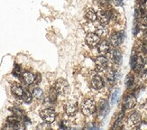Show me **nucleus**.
<instances>
[{
    "mask_svg": "<svg viewBox=\"0 0 147 130\" xmlns=\"http://www.w3.org/2000/svg\"><path fill=\"white\" fill-rule=\"evenodd\" d=\"M54 89L57 90V92L61 95H67L69 93V85L67 81L63 79H59L55 82Z\"/></svg>",
    "mask_w": 147,
    "mask_h": 130,
    "instance_id": "nucleus-1",
    "label": "nucleus"
},
{
    "mask_svg": "<svg viewBox=\"0 0 147 130\" xmlns=\"http://www.w3.org/2000/svg\"><path fill=\"white\" fill-rule=\"evenodd\" d=\"M96 110V103L93 100L88 99L82 104V112L86 116L92 115Z\"/></svg>",
    "mask_w": 147,
    "mask_h": 130,
    "instance_id": "nucleus-2",
    "label": "nucleus"
},
{
    "mask_svg": "<svg viewBox=\"0 0 147 130\" xmlns=\"http://www.w3.org/2000/svg\"><path fill=\"white\" fill-rule=\"evenodd\" d=\"M40 116L44 122L49 123L50 124V123H53L55 120L56 115H55V112L53 109L46 108V109L42 110V111L40 112Z\"/></svg>",
    "mask_w": 147,
    "mask_h": 130,
    "instance_id": "nucleus-3",
    "label": "nucleus"
},
{
    "mask_svg": "<svg viewBox=\"0 0 147 130\" xmlns=\"http://www.w3.org/2000/svg\"><path fill=\"white\" fill-rule=\"evenodd\" d=\"M125 39V34L123 32H117L113 34L110 37V43L115 47H117L124 42Z\"/></svg>",
    "mask_w": 147,
    "mask_h": 130,
    "instance_id": "nucleus-4",
    "label": "nucleus"
},
{
    "mask_svg": "<svg viewBox=\"0 0 147 130\" xmlns=\"http://www.w3.org/2000/svg\"><path fill=\"white\" fill-rule=\"evenodd\" d=\"M97 18L98 19L100 24H103V25L107 24L111 20L110 11H105V10L98 11L97 14Z\"/></svg>",
    "mask_w": 147,
    "mask_h": 130,
    "instance_id": "nucleus-5",
    "label": "nucleus"
},
{
    "mask_svg": "<svg viewBox=\"0 0 147 130\" xmlns=\"http://www.w3.org/2000/svg\"><path fill=\"white\" fill-rule=\"evenodd\" d=\"M99 41H100L99 35H97V34H94V32H89V34H88V35L86 37V43H87V44L88 45V46L91 47V48L98 45Z\"/></svg>",
    "mask_w": 147,
    "mask_h": 130,
    "instance_id": "nucleus-6",
    "label": "nucleus"
},
{
    "mask_svg": "<svg viewBox=\"0 0 147 130\" xmlns=\"http://www.w3.org/2000/svg\"><path fill=\"white\" fill-rule=\"evenodd\" d=\"M98 110V115L101 118H105L108 114V112H109V104L105 100H100Z\"/></svg>",
    "mask_w": 147,
    "mask_h": 130,
    "instance_id": "nucleus-7",
    "label": "nucleus"
},
{
    "mask_svg": "<svg viewBox=\"0 0 147 130\" xmlns=\"http://www.w3.org/2000/svg\"><path fill=\"white\" fill-rule=\"evenodd\" d=\"M65 112L68 116H73L78 112V105L75 101H69L65 105Z\"/></svg>",
    "mask_w": 147,
    "mask_h": 130,
    "instance_id": "nucleus-8",
    "label": "nucleus"
},
{
    "mask_svg": "<svg viewBox=\"0 0 147 130\" xmlns=\"http://www.w3.org/2000/svg\"><path fill=\"white\" fill-rule=\"evenodd\" d=\"M136 98L134 95H129L125 98L123 101V107L125 109H131L136 106Z\"/></svg>",
    "mask_w": 147,
    "mask_h": 130,
    "instance_id": "nucleus-9",
    "label": "nucleus"
},
{
    "mask_svg": "<svg viewBox=\"0 0 147 130\" xmlns=\"http://www.w3.org/2000/svg\"><path fill=\"white\" fill-rule=\"evenodd\" d=\"M91 84H92V87L97 90H99L104 87V81L102 80V78L98 75H96L92 78Z\"/></svg>",
    "mask_w": 147,
    "mask_h": 130,
    "instance_id": "nucleus-10",
    "label": "nucleus"
},
{
    "mask_svg": "<svg viewBox=\"0 0 147 130\" xmlns=\"http://www.w3.org/2000/svg\"><path fill=\"white\" fill-rule=\"evenodd\" d=\"M95 64L96 67L98 70H104L107 65V58H105L104 56H99L98 57L95 61Z\"/></svg>",
    "mask_w": 147,
    "mask_h": 130,
    "instance_id": "nucleus-11",
    "label": "nucleus"
},
{
    "mask_svg": "<svg viewBox=\"0 0 147 130\" xmlns=\"http://www.w3.org/2000/svg\"><path fill=\"white\" fill-rule=\"evenodd\" d=\"M98 53L102 55L107 54L110 50V44L107 41H102L99 43V44L98 45Z\"/></svg>",
    "mask_w": 147,
    "mask_h": 130,
    "instance_id": "nucleus-12",
    "label": "nucleus"
},
{
    "mask_svg": "<svg viewBox=\"0 0 147 130\" xmlns=\"http://www.w3.org/2000/svg\"><path fill=\"white\" fill-rule=\"evenodd\" d=\"M141 123V115L138 112H134L129 116V124L132 126H138Z\"/></svg>",
    "mask_w": 147,
    "mask_h": 130,
    "instance_id": "nucleus-13",
    "label": "nucleus"
},
{
    "mask_svg": "<svg viewBox=\"0 0 147 130\" xmlns=\"http://www.w3.org/2000/svg\"><path fill=\"white\" fill-rule=\"evenodd\" d=\"M11 91H12V93L14 94L15 96L19 97V98L22 97L24 92L23 88L20 85H19V84H16V83L13 84V85L11 86Z\"/></svg>",
    "mask_w": 147,
    "mask_h": 130,
    "instance_id": "nucleus-14",
    "label": "nucleus"
},
{
    "mask_svg": "<svg viewBox=\"0 0 147 130\" xmlns=\"http://www.w3.org/2000/svg\"><path fill=\"white\" fill-rule=\"evenodd\" d=\"M23 80L25 83L30 85V84L34 82L35 76L32 72H30V71H25V72H24V74H23Z\"/></svg>",
    "mask_w": 147,
    "mask_h": 130,
    "instance_id": "nucleus-15",
    "label": "nucleus"
},
{
    "mask_svg": "<svg viewBox=\"0 0 147 130\" xmlns=\"http://www.w3.org/2000/svg\"><path fill=\"white\" fill-rule=\"evenodd\" d=\"M112 59L116 64H120L122 62V53L118 49H115L112 53Z\"/></svg>",
    "mask_w": 147,
    "mask_h": 130,
    "instance_id": "nucleus-16",
    "label": "nucleus"
},
{
    "mask_svg": "<svg viewBox=\"0 0 147 130\" xmlns=\"http://www.w3.org/2000/svg\"><path fill=\"white\" fill-rule=\"evenodd\" d=\"M107 32H108L107 28L103 24H100L99 26L96 28V34L98 35L99 36H105L107 35Z\"/></svg>",
    "mask_w": 147,
    "mask_h": 130,
    "instance_id": "nucleus-17",
    "label": "nucleus"
},
{
    "mask_svg": "<svg viewBox=\"0 0 147 130\" xmlns=\"http://www.w3.org/2000/svg\"><path fill=\"white\" fill-rule=\"evenodd\" d=\"M85 17L88 21H89L90 23L96 21V19H97V14L93 11V10H88L87 13H86V15H85Z\"/></svg>",
    "mask_w": 147,
    "mask_h": 130,
    "instance_id": "nucleus-18",
    "label": "nucleus"
},
{
    "mask_svg": "<svg viewBox=\"0 0 147 130\" xmlns=\"http://www.w3.org/2000/svg\"><path fill=\"white\" fill-rule=\"evenodd\" d=\"M107 78L108 81H114L117 80V71L114 69H110L108 70V71L107 72Z\"/></svg>",
    "mask_w": 147,
    "mask_h": 130,
    "instance_id": "nucleus-19",
    "label": "nucleus"
},
{
    "mask_svg": "<svg viewBox=\"0 0 147 130\" xmlns=\"http://www.w3.org/2000/svg\"><path fill=\"white\" fill-rule=\"evenodd\" d=\"M22 98H23V101L24 103L29 104L32 102V100H33V94H31L29 91H25V92H24Z\"/></svg>",
    "mask_w": 147,
    "mask_h": 130,
    "instance_id": "nucleus-20",
    "label": "nucleus"
},
{
    "mask_svg": "<svg viewBox=\"0 0 147 130\" xmlns=\"http://www.w3.org/2000/svg\"><path fill=\"white\" fill-rule=\"evenodd\" d=\"M33 97H34L36 100H41L43 97V91L39 88H35L33 90Z\"/></svg>",
    "mask_w": 147,
    "mask_h": 130,
    "instance_id": "nucleus-21",
    "label": "nucleus"
},
{
    "mask_svg": "<svg viewBox=\"0 0 147 130\" xmlns=\"http://www.w3.org/2000/svg\"><path fill=\"white\" fill-rule=\"evenodd\" d=\"M58 94L59 93L57 92V90L54 89V87L51 89L50 92H49V99H50V100L52 101V102H54L56 100V99H57V95H58Z\"/></svg>",
    "mask_w": 147,
    "mask_h": 130,
    "instance_id": "nucleus-22",
    "label": "nucleus"
},
{
    "mask_svg": "<svg viewBox=\"0 0 147 130\" xmlns=\"http://www.w3.org/2000/svg\"><path fill=\"white\" fill-rule=\"evenodd\" d=\"M11 111L14 113V115L15 116H18L19 118H22L23 116V111L20 109V108H11Z\"/></svg>",
    "mask_w": 147,
    "mask_h": 130,
    "instance_id": "nucleus-23",
    "label": "nucleus"
},
{
    "mask_svg": "<svg viewBox=\"0 0 147 130\" xmlns=\"http://www.w3.org/2000/svg\"><path fill=\"white\" fill-rule=\"evenodd\" d=\"M119 89H116L115 91L112 93V96H111V102L114 104V103H116L118 100V97H119Z\"/></svg>",
    "mask_w": 147,
    "mask_h": 130,
    "instance_id": "nucleus-24",
    "label": "nucleus"
},
{
    "mask_svg": "<svg viewBox=\"0 0 147 130\" xmlns=\"http://www.w3.org/2000/svg\"><path fill=\"white\" fill-rule=\"evenodd\" d=\"M134 84V77L132 75H128L126 77V79H125V85L126 87H132V85Z\"/></svg>",
    "mask_w": 147,
    "mask_h": 130,
    "instance_id": "nucleus-25",
    "label": "nucleus"
},
{
    "mask_svg": "<svg viewBox=\"0 0 147 130\" xmlns=\"http://www.w3.org/2000/svg\"><path fill=\"white\" fill-rule=\"evenodd\" d=\"M13 74L16 77H20L22 74V70H21V67L19 65H16V67L14 68V70H13Z\"/></svg>",
    "mask_w": 147,
    "mask_h": 130,
    "instance_id": "nucleus-26",
    "label": "nucleus"
},
{
    "mask_svg": "<svg viewBox=\"0 0 147 130\" xmlns=\"http://www.w3.org/2000/svg\"><path fill=\"white\" fill-rule=\"evenodd\" d=\"M111 2V0H98V3L101 6H107Z\"/></svg>",
    "mask_w": 147,
    "mask_h": 130,
    "instance_id": "nucleus-27",
    "label": "nucleus"
},
{
    "mask_svg": "<svg viewBox=\"0 0 147 130\" xmlns=\"http://www.w3.org/2000/svg\"><path fill=\"white\" fill-rule=\"evenodd\" d=\"M141 50L143 51L144 53H147V40H144L141 45Z\"/></svg>",
    "mask_w": 147,
    "mask_h": 130,
    "instance_id": "nucleus-28",
    "label": "nucleus"
},
{
    "mask_svg": "<svg viewBox=\"0 0 147 130\" xmlns=\"http://www.w3.org/2000/svg\"><path fill=\"white\" fill-rule=\"evenodd\" d=\"M60 127H61V128H65V129L69 128V123L68 121H63V122L61 123Z\"/></svg>",
    "mask_w": 147,
    "mask_h": 130,
    "instance_id": "nucleus-29",
    "label": "nucleus"
},
{
    "mask_svg": "<svg viewBox=\"0 0 147 130\" xmlns=\"http://www.w3.org/2000/svg\"><path fill=\"white\" fill-rule=\"evenodd\" d=\"M138 129H147V122H141L140 124L137 126Z\"/></svg>",
    "mask_w": 147,
    "mask_h": 130,
    "instance_id": "nucleus-30",
    "label": "nucleus"
},
{
    "mask_svg": "<svg viewBox=\"0 0 147 130\" xmlns=\"http://www.w3.org/2000/svg\"><path fill=\"white\" fill-rule=\"evenodd\" d=\"M113 2L116 5H122L123 0H113Z\"/></svg>",
    "mask_w": 147,
    "mask_h": 130,
    "instance_id": "nucleus-31",
    "label": "nucleus"
},
{
    "mask_svg": "<svg viewBox=\"0 0 147 130\" xmlns=\"http://www.w3.org/2000/svg\"><path fill=\"white\" fill-rule=\"evenodd\" d=\"M40 81H41V75H40V74H37L36 77H35V81H34V82L39 83Z\"/></svg>",
    "mask_w": 147,
    "mask_h": 130,
    "instance_id": "nucleus-32",
    "label": "nucleus"
},
{
    "mask_svg": "<svg viewBox=\"0 0 147 130\" xmlns=\"http://www.w3.org/2000/svg\"><path fill=\"white\" fill-rule=\"evenodd\" d=\"M143 32H144V35H147V25H144V26Z\"/></svg>",
    "mask_w": 147,
    "mask_h": 130,
    "instance_id": "nucleus-33",
    "label": "nucleus"
},
{
    "mask_svg": "<svg viewBox=\"0 0 147 130\" xmlns=\"http://www.w3.org/2000/svg\"><path fill=\"white\" fill-rule=\"evenodd\" d=\"M141 2H142V4L144 5V4H145V3L147 2V0H141Z\"/></svg>",
    "mask_w": 147,
    "mask_h": 130,
    "instance_id": "nucleus-34",
    "label": "nucleus"
}]
</instances>
